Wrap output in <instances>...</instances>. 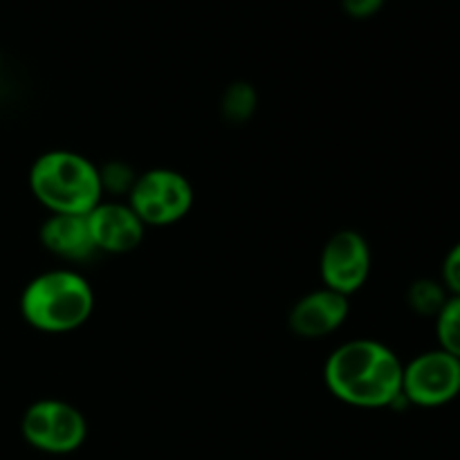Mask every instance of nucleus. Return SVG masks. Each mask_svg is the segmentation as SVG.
<instances>
[{
	"instance_id": "nucleus-12",
	"label": "nucleus",
	"mask_w": 460,
	"mask_h": 460,
	"mask_svg": "<svg viewBox=\"0 0 460 460\" xmlns=\"http://www.w3.org/2000/svg\"><path fill=\"white\" fill-rule=\"evenodd\" d=\"M436 340L438 349L460 359V296H449L436 317Z\"/></svg>"
},
{
	"instance_id": "nucleus-10",
	"label": "nucleus",
	"mask_w": 460,
	"mask_h": 460,
	"mask_svg": "<svg viewBox=\"0 0 460 460\" xmlns=\"http://www.w3.org/2000/svg\"><path fill=\"white\" fill-rule=\"evenodd\" d=\"M40 245L67 263H84L97 254L85 216L49 214L39 229Z\"/></svg>"
},
{
	"instance_id": "nucleus-7",
	"label": "nucleus",
	"mask_w": 460,
	"mask_h": 460,
	"mask_svg": "<svg viewBox=\"0 0 460 460\" xmlns=\"http://www.w3.org/2000/svg\"><path fill=\"white\" fill-rule=\"evenodd\" d=\"M371 247L355 229H340L323 245L319 256V274L323 288L350 296L364 288L371 277Z\"/></svg>"
},
{
	"instance_id": "nucleus-15",
	"label": "nucleus",
	"mask_w": 460,
	"mask_h": 460,
	"mask_svg": "<svg viewBox=\"0 0 460 460\" xmlns=\"http://www.w3.org/2000/svg\"><path fill=\"white\" fill-rule=\"evenodd\" d=\"M440 283L449 292V296H460V241L445 256L443 270H440Z\"/></svg>"
},
{
	"instance_id": "nucleus-2",
	"label": "nucleus",
	"mask_w": 460,
	"mask_h": 460,
	"mask_svg": "<svg viewBox=\"0 0 460 460\" xmlns=\"http://www.w3.org/2000/svg\"><path fill=\"white\" fill-rule=\"evenodd\" d=\"M94 292L88 279L75 270H48L25 286L21 314L27 326L48 335H66L88 323Z\"/></svg>"
},
{
	"instance_id": "nucleus-13",
	"label": "nucleus",
	"mask_w": 460,
	"mask_h": 460,
	"mask_svg": "<svg viewBox=\"0 0 460 460\" xmlns=\"http://www.w3.org/2000/svg\"><path fill=\"white\" fill-rule=\"evenodd\" d=\"M223 117L232 124H245L256 111V90L250 84H232L220 102Z\"/></svg>"
},
{
	"instance_id": "nucleus-3",
	"label": "nucleus",
	"mask_w": 460,
	"mask_h": 460,
	"mask_svg": "<svg viewBox=\"0 0 460 460\" xmlns=\"http://www.w3.org/2000/svg\"><path fill=\"white\" fill-rule=\"evenodd\" d=\"M30 189L49 214L88 216L103 200L99 166L67 148L36 157L30 169Z\"/></svg>"
},
{
	"instance_id": "nucleus-4",
	"label": "nucleus",
	"mask_w": 460,
	"mask_h": 460,
	"mask_svg": "<svg viewBox=\"0 0 460 460\" xmlns=\"http://www.w3.org/2000/svg\"><path fill=\"white\" fill-rule=\"evenodd\" d=\"M21 434L30 447L52 456H66L84 447L88 420L75 404L58 398H43L25 409Z\"/></svg>"
},
{
	"instance_id": "nucleus-9",
	"label": "nucleus",
	"mask_w": 460,
	"mask_h": 460,
	"mask_svg": "<svg viewBox=\"0 0 460 460\" xmlns=\"http://www.w3.org/2000/svg\"><path fill=\"white\" fill-rule=\"evenodd\" d=\"M349 296L328 288L308 292L292 305L288 314V326L299 340H322L332 335L349 319Z\"/></svg>"
},
{
	"instance_id": "nucleus-5",
	"label": "nucleus",
	"mask_w": 460,
	"mask_h": 460,
	"mask_svg": "<svg viewBox=\"0 0 460 460\" xmlns=\"http://www.w3.org/2000/svg\"><path fill=\"white\" fill-rule=\"evenodd\" d=\"M193 184L175 169H151L137 175L128 193L130 209L146 227H169L187 218L193 209Z\"/></svg>"
},
{
	"instance_id": "nucleus-16",
	"label": "nucleus",
	"mask_w": 460,
	"mask_h": 460,
	"mask_svg": "<svg viewBox=\"0 0 460 460\" xmlns=\"http://www.w3.org/2000/svg\"><path fill=\"white\" fill-rule=\"evenodd\" d=\"M344 12L353 18H368L377 13L385 4V0H341Z\"/></svg>"
},
{
	"instance_id": "nucleus-6",
	"label": "nucleus",
	"mask_w": 460,
	"mask_h": 460,
	"mask_svg": "<svg viewBox=\"0 0 460 460\" xmlns=\"http://www.w3.org/2000/svg\"><path fill=\"white\" fill-rule=\"evenodd\" d=\"M460 395V359L443 349L416 355L402 371V400L422 409H438Z\"/></svg>"
},
{
	"instance_id": "nucleus-8",
	"label": "nucleus",
	"mask_w": 460,
	"mask_h": 460,
	"mask_svg": "<svg viewBox=\"0 0 460 460\" xmlns=\"http://www.w3.org/2000/svg\"><path fill=\"white\" fill-rule=\"evenodd\" d=\"M88 229L97 252L106 254H128L144 241L146 225L137 218L128 202L103 198L88 216Z\"/></svg>"
},
{
	"instance_id": "nucleus-11",
	"label": "nucleus",
	"mask_w": 460,
	"mask_h": 460,
	"mask_svg": "<svg viewBox=\"0 0 460 460\" xmlns=\"http://www.w3.org/2000/svg\"><path fill=\"white\" fill-rule=\"evenodd\" d=\"M449 292L445 286L434 279H418L409 286L407 290V304L420 317H438L443 305L447 304Z\"/></svg>"
},
{
	"instance_id": "nucleus-1",
	"label": "nucleus",
	"mask_w": 460,
	"mask_h": 460,
	"mask_svg": "<svg viewBox=\"0 0 460 460\" xmlns=\"http://www.w3.org/2000/svg\"><path fill=\"white\" fill-rule=\"evenodd\" d=\"M404 364L377 340H350L323 364V382L332 398L349 407L385 409L402 400Z\"/></svg>"
},
{
	"instance_id": "nucleus-14",
	"label": "nucleus",
	"mask_w": 460,
	"mask_h": 460,
	"mask_svg": "<svg viewBox=\"0 0 460 460\" xmlns=\"http://www.w3.org/2000/svg\"><path fill=\"white\" fill-rule=\"evenodd\" d=\"M99 180H102L103 198H106L108 193L111 200H117L121 193L128 196V193L133 191L135 182H137V173H135L133 166L126 164V162L112 160L106 162L103 166H99Z\"/></svg>"
}]
</instances>
